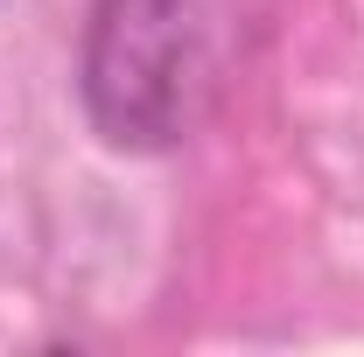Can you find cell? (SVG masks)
Listing matches in <instances>:
<instances>
[{
    "label": "cell",
    "instance_id": "cell-1",
    "mask_svg": "<svg viewBox=\"0 0 364 357\" xmlns=\"http://www.w3.org/2000/svg\"><path fill=\"white\" fill-rule=\"evenodd\" d=\"M287 0H98L85 28V105L112 147L189 140L259 63Z\"/></svg>",
    "mask_w": 364,
    "mask_h": 357
}]
</instances>
